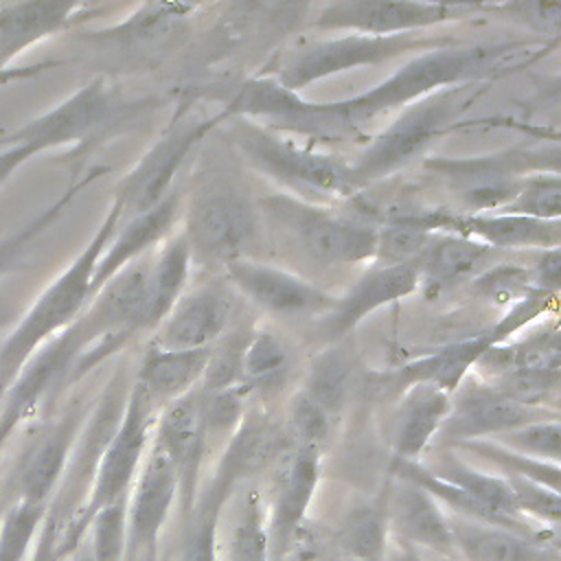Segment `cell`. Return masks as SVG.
Listing matches in <instances>:
<instances>
[{"label":"cell","instance_id":"6da1fadb","mask_svg":"<svg viewBox=\"0 0 561 561\" xmlns=\"http://www.w3.org/2000/svg\"><path fill=\"white\" fill-rule=\"evenodd\" d=\"M546 53V44L533 46L526 42H495V44H449L425 50L403 64L394 75L351 99L331 103L298 105L291 125L313 134H351L364 123L408 107L434 92L480 83L489 77L524 66Z\"/></svg>","mask_w":561,"mask_h":561},{"label":"cell","instance_id":"7a4b0ae2","mask_svg":"<svg viewBox=\"0 0 561 561\" xmlns=\"http://www.w3.org/2000/svg\"><path fill=\"white\" fill-rule=\"evenodd\" d=\"M123 217V206L114 197L101 226L81 250V254L59 274L31 305L9 337L0 344V399L11 386L26 359L50 337L72 324L90 302V283L94 267L114 237Z\"/></svg>","mask_w":561,"mask_h":561},{"label":"cell","instance_id":"3957f363","mask_svg":"<svg viewBox=\"0 0 561 561\" xmlns=\"http://www.w3.org/2000/svg\"><path fill=\"white\" fill-rule=\"evenodd\" d=\"M153 412L156 405L147 390L134 381L129 386L121 421L96 462L88 497L55 541L57 561L70 557L81 546L90 519L103 506L129 495V489L149 449V432L156 423Z\"/></svg>","mask_w":561,"mask_h":561},{"label":"cell","instance_id":"277c9868","mask_svg":"<svg viewBox=\"0 0 561 561\" xmlns=\"http://www.w3.org/2000/svg\"><path fill=\"white\" fill-rule=\"evenodd\" d=\"M478 83L434 92L408 105L351 164L359 188L399 171L419 158L425 147L454 127L458 114L473 103Z\"/></svg>","mask_w":561,"mask_h":561},{"label":"cell","instance_id":"5b68a950","mask_svg":"<svg viewBox=\"0 0 561 561\" xmlns=\"http://www.w3.org/2000/svg\"><path fill=\"white\" fill-rule=\"evenodd\" d=\"M425 169L445 178L476 215L495 213L515 197L526 173H559V145L478 158H434Z\"/></svg>","mask_w":561,"mask_h":561},{"label":"cell","instance_id":"8992f818","mask_svg":"<svg viewBox=\"0 0 561 561\" xmlns=\"http://www.w3.org/2000/svg\"><path fill=\"white\" fill-rule=\"evenodd\" d=\"M230 136L245 160L259 171L294 186H309L329 195L359 193L351 164L331 153H318L274 136L248 118H226Z\"/></svg>","mask_w":561,"mask_h":561},{"label":"cell","instance_id":"52a82bcc","mask_svg":"<svg viewBox=\"0 0 561 561\" xmlns=\"http://www.w3.org/2000/svg\"><path fill=\"white\" fill-rule=\"evenodd\" d=\"M449 44L456 42L451 37H432L414 33L388 37L351 33L333 39H318L298 48L280 64L274 79L280 81L287 90L300 94V90L309 83L327 79L331 75L353 70L359 66H375L392 57H399L401 53H425Z\"/></svg>","mask_w":561,"mask_h":561},{"label":"cell","instance_id":"ba28073f","mask_svg":"<svg viewBox=\"0 0 561 561\" xmlns=\"http://www.w3.org/2000/svg\"><path fill=\"white\" fill-rule=\"evenodd\" d=\"M261 206L272 221L285 228L320 263L348 265L375 256L379 228L359 217L311 206L289 195L267 197Z\"/></svg>","mask_w":561,"mask_h":561},{"label":"cell","instance_id":"9c48e42d","mask_svg":"<svg viewBox=\"0 0 561 561\" xmlns=\"http://www.w3.org/2000/svg\"><path fill=\"white\" fill-rule=\"evenodd\" d=\"M182 234L193 259L230 263L254 241L256 210L230 182H210L193 195Z\"/></svg>","mask_w":561,"mask_h":561},{"label":"cell","instance_id":"30bf717a","mask_svg":"<svg viewBox=\"0 0 561 561\" xmlns=\"http://www.w3.org/2000/svg\"><path fill=\"white\" fill-rule=\"evenodd\" d=\"M224 121L221 114L213 118H202L182 110L156 145L138 160V164L123 178L114 197L123 206V217L129 219L147 213L160 204L169 193L173 178L182 162L188 158L193 147L213 129L215 123Z\"/></svg>","mask_w":561,"mask_h":561},{"label":"cell","instance_id":"8fae6325","mask_svg":"<svg viewBox=\"0 0 561 561\" xmlns=\"http://www.w3.org/2000/svg\"><path fill=\"white\" fill-rule=\"evenodd\" d=\"M118 110L121 101L114 88L103 77H96L46 114L11 131L2 142H31L39 151L79 145L112 125Z\"/></svg>","mask_w":561,"mask_h":561},{"label":"cell","instance_id":"7c38bea8","mask_svg":"<svg viewBox=\"0 0 561 561\" xmlns=\"http://www.w3.org/2000/svg\"><path fill=\"white\" fill-rule=\"evenodd\" d=\"M480 4L454 2H390V0H353L333 2L320 9L316 18L318 28L353 31L362 35H410L434 24L462 20L476 13Z\"/></svg>","mask_w":561,"mask_h":561},{"label":"cell","instance_id":"4fadbf2b","mask_svg":"<svg viewBox=\"0 0 561 561\" xmlns=\"http://www.w3.org/2000/svg\"><path fill=\"white\" fill-rule=\"evenodd\" d=\"M559 416L550 410H535L506 399L491 381L465 379L451 399L440 436L454 445L465 440L495 438L515 427Z\"/></svg>","mask_w":561,"mask_h":561},{"label":"cell","instance_id":"5bb4252c","mask_svg":"<svg viewBox=\"0 0 561 561\" xmlns=\"http://www.w3.org/2000/svg\"><path fill=\"white\" fill-rule=\"evenodd\" d=\"M180 493L169 458L151 443L127 495L125 561H145L156 554L158 535Z\"/></svg>","mask_w":561,"mask_h":561},{"label":"cell","instance_id":"9a60e30c","mask_svg":"<svg viewBox=\"0 0 561 561\" xmlns=\"http://www.w3.org/2000/svg\"><path fill=\"white\" fill-rule=\"evenodd\" d=\"M81 423L83 405L75 401L59 419L48 421L28 440L11 478L13 500H26L48 506L66 471L68 458L81 432Z\"/></svg>","mask_w":561,"mask_h":561},{"label":"cell","instance_id":"2e32d148","mask_svg":"<svg viewBox=\"0 0 561 561\" xmlns=\"http://www.w3.org/2000/svg\"><path fill=\"white\" fill-rule=\"evenodd\" d=\"M318 480H320L318 447L296 445L294 449L283 454V460L274 476L270 515L265 517L272 561H278L289 552L291 541L296 539L305 522L307 508L316 495Z\"/></svg>","mask_w":561,"mask_h":561},{"label":"cell","instance_id":"e0dca14e","mask_svg":"<svg viewBox=\"0 0 561 561\" xmlns=\"http://www.w3.org/2000/svg\"><path fill=\"white\" fill-rule=\"evenodd\" d=\"M383 506L388 530H392L403 546L419 552L456 557L449 517L425 489L394 476Z\"/></svg>","mask_w":561,"mask_h":561},{"label":"cell","instance_id":"ac0fdd59","mask_svg":"<svg viewBox=\"0 0 561 561\" xmlns=\"http://www.w3.org/2000/svg\"><path fill=\"white\" fill-rule=\"evenodd\" d=\"M230 280L261 309L276 316H305L322 313L333 307V298L307 283L305 278L285 270L237 259L226 263Z\"/></svg>","mask_w":561,"mask_h":561},{"label":"cell","instance_id":"d6986e66","mask_svg":"<svg viewBox=\"0 0 561 561\" xmlns=\"http://www.w3.org/2000/svg\"><path fill=\"white\" fill-rule=\"evenodd\" d=\"M173 465L180 482L182 506L191 511L195 497V482L206 449V432L199 412V390L167 403L162 416L156 423V436L151 440Z\"/></svg>","mask_w":561,"mask_h":561},{"label":"cell","instance_id":"ffe728a7","mask_svg":"<svg viewBox=\"0 0 561 561\" xmlns=\"http://www.w3.org/2000/svg\"><path fill=\"white\" fill-rule=\"evenodd\" d=\"M230 318V300L215 285H202L184 291L162 320L153 346L167 351L210 348L217 342Z\"/></svg>","mask_w":561,"mask_h":561},{"label":"cell","instance_id":"44dd1931","mask_svg":"<svg viewBox=\"0 0 561 561\" xmlns=\"http://www.w3.org/2000/svg\"><path fill=\"white\" fill-rule=\"evenodd\" d=\"M419 289L416 263L403 265H375L370 267L342 298L329 309L322 329L329 340H340L353 331L368 313L390 305Z\"/></svg>","mask_w":561,"mask_h":561},{"label":"cell","instance_id":"7402d4cb","mask_svg":"<svg viewBox=\"0 0 561 561\" xmlns=\"http://www.w3.org/2000/svg\"><path fill=\"white\" fill-rule=\"evenodd\" d=\"M447 517L460 561H561L557 537H535L456 515Z\"/></svg>","mask_w":561,"mask_h":561},{"label":"cell","instance_id":"603a6c76","mask_svg":"<svg viewBox=\"0 0 561 561\" xmlns=\"http://www.w3.org/2000/svg\"><path fill=\"white\" fill-rule=\"evenodd\" d=\"M178 208H180V195L171 191L160 204H156L147 213L129 219H121L123 226L118 224L114 237L110 239L105 252L101 254L94 267L92 283H90V300L107 280H112L121 270L138 261V256H142L151 245H156L169 234L178 217Z\"/></svg>","mask_w":561,"mask_h":561},{"label":"cell","instance_id":"cb8c5ba5","mask_svg":"<svg viewBox=\"0 0 561 561\" xmlns=\"http://www.w3.org/2000/svg\"><path fill=\"white\" fill-rule=\"evenodd\" d=\"M81 4H68V2H13L0 7V83L11 79L13 75H26L15 72L9 68V64L37 44L39 39H46L53 33L64 31L68 24L77 20L81 13Z\"/></svg>","mask_w":561,"mask_h":561},{"label":"cell","instance_id":"d4e9b609","mask_svg":"<svg viewBox=\"0 0 561 561\" xmlns=\"http://www.w3.org/2000/svg\"><path fill=\"white\" fill-rule=\"evenodd\" d=\"M425 469L432 476L440 478L443 482L462 491L469 500H473L478 506H482L486 513H491L493 517H497L506 526H511L519 533H526V535L557 537V530L535 528V526L528 524V519H524L517 513L513 491H511L508 482L502 476L480 471L473 465H469L467 460H462L460 456H456L454 451L440 454V458L434 465H427Z\"/></svg>","mask_w":561,"mask_h":561},{"label":"cell","instance_id":"484cf974","mask_svg":"<svg viewBox=\"0 0 561 561\" xmlns=\"http://www.w3.org/2000/svg\"><path fill=\"white\" fill-rule=\"evenodd\" d=\"M451 394L430 383H412L405 388L390 425L392 460L414 462L425 447L440 434L449 414Z\"/></svg>","mask_w":561,"mask_h":561},{"label":"cell","instance_id":"4316f807","mask_svg":"<svg viewBox=\"0 0 561 561\" xmlns=\"http://www.w3.org/2000/svg\"><path fill=\"white\" fill-rule=\"evenodd\" d=\"M443 232L462 234L476 239L489 248H539L552 250L561 245V224L543 221L522 215H502V213H469V215H449L443 221Z\"/></svg>","mask_w":561,"mask_h":561},{"label":"cell","instance_id":"83f0119b","mask_svg":"<svg viewBox=\"0 0 561 561\" xmlns=\"http://www.w3.org/2000/svg\"><path fill=\"white\" fill-rule=\"evenodd\" d=\"M493 254V248L476 239L454 232H438L434 243L416 263L419 287H423L427 296L443 294L484 272Z\"/></svg>","mask_w":561,"mask_h":561},{"label":"cell","instance_id":"f1b7e54d","mask_svg":"<svg viewBox=\"0 0 561 561\" xmlns=\"http://www.w3.org/2000/svg\"><path fill=\"white\" fill-rule=\"evenodd\" d=\"M283 449L280 430L263 414H248L241 419L239 427L232 432L228 447L215 469L213 484L224 495H230L232 489L250 473L261 469L265 462L276 458Z\"/></svg>","mask_w":561,"mask_h":561},{"label":"cell","instance_id":"f546056e","mask_svg":"<svg viewBox=\"0 0 561 561\" xmlns=\"http://www.w3.org/2000/svg\"><path fill=\"white\" fill-rule=\"evenodd\" d=\"M210 348L167 351L151 346L140 364L138 383L147 390L153 405L171 403L199 386Z\"/></svg>","mask_w":561,"mask_h":561},{"label":"cell","instance_id":"4dcf8cb0","mask_svg":"<svg viewBox=\"0 0 561 561\" xmlns=\"http://www.w3.org/2000/svg\"><path fill=\"white\" fill-rule=\"evenodd\" d=\"M191 263L193 256L184 234H175L162 243L151 261L140 329H151L169 316L171 307L184 294Z\"/></svg>","mask_w":561,"mask_h":561},{"label":"cell","instance_id":"1f68e13d","mask_svg":"<svg viewBox=\"0 0 561 561\" xmlns=\"http://www.w3.org/2000/svg\"><path fill=\"white\" fill-rule=\"evenodd\" d=\"M491 346H493V342H491L489 333L447 344L432 355H425L421 359L405 364L397 373L399 383H403V388H408L412 383H430V386H436V388L445 390L447 394H451L467 379V375L476 366L478 357Z\"/></svg>","mask_w":561,"mask_h":561},{"label":"cell","instance_id":"d6a6232c","mask_svg":"<svg viewBox=\"0 0 561 561\" xmlns=\"http://www.w3.org/2000/svg\"><path fill=\"white\" fill-rule=\"evenodd\" d=\"M337 557L348 561H383L388 543V522L383 502L353 506L333 535Z\"/></svg>","mask_w":561,"mask_h":561},{"label":"cell","instance_id":"836d02e7","mask_svg":"<svg viewBox=\"0 0 561 561\" xmlns=\"http://www.w3.org/2000/svg\"><path fill=\"white\" fill-rule=\"evenodd\" d=\"M291 373V351L274 331L250 333L243 353V388L270 397L278 392Z\"/></svg>","mask_w":561,"mask_h":561},{"label":"cell","instance_id":"e575fe53","mask_svg":"<svg viewBox=\"0 0 561 561\" xmlns=\"http://www.w3.org/2000/svg\"><path fill=\"white\" fill-rule=\"evenodd\" d=\"M353 359L348 348L335 344L318 353L307 368L302 390L313 403H318L329 416L337 414L351 392Z\"/></svg>","mask_w":561,"mask_h":561},{"label":"cell","instance_id":"d590c367","mask_svg":"<svg viewBox=\"0 0 561 561\" xmlns=\"http://www.w3.org/2000/svg\"><path fill=\"white\" fill-rule=\"evenodd\" d=\"M193 11L188 4H142L136 13H131L125 22L114 24L110 28H101L90 33L92 39L116 42V44H149L169 37V33H178L186 20V13Z\"/></svg>","mask_w":561,"mask_h":561},{"label":"cell","instance_id":"8d00e7d4","mask_svg":"<svg viewBox=\"0 0 561 561\" xmlns=\"http://www.w3.org/2000/svg\"><path fill=\"white\" fill-rule=\"evenodd\" d=\"M46 504L13 500L0 519V561H28L46 519Z\"/></svg>","mask_w":561,"mask_h":561},{"label":"cell","instance_id":"74e56055","mask_svg":"<svg viewBox=\"0 0 561 561\" xmlns=\"http://www.w3.org/2000/svg\"><path fill=\"white\" fill-rule=\"evenodd\" d=\"M454 447L467 449V451L480 456L482 460H489L493 467H497L504 473L502 478H526V480L543 484L552 491H559L561 469L554 462L528 458L524 454H517V451H513L500 443H491V440H465Z\"/></svg>","mask_w":561,"mask_h":561},{"label":"cell","instance_id":"f35d334b","mask_svg":"<svg viewBox=\"0 0 561 561\" xmlns=\"http://www.w3.org/2000/svg\"><path fill=\"white\" fill-rule=\"evenodd\" d=\"M559 370H526L513 368L497 377H493V386L511 401L535 408L557 412L559 401Z\"/></svg>","mask_w":561,"mask_h":561},{"label":"cell","instance_id":"ab89813d","mask_svg":"<svg viewBox=\"0 0 561 561\" xmlns=\"http://www.w3.org/2000/svg\"><path fill=\"white\" fill-rule=\"evenodd\" d=\"M96 175H99V171H90V173H85L83 178L75 180V182L61 193V197H57L50 206H46V208H44L39 215H35L28 224H24V226L15 228L13 232L0 237V276L7 274L9 270H13V267L18 265L20 256L24 254V250L64 213V208L68 206V202H70L90 180H94Z\"/></svg>","mask_w":561,"mask_h":561},{"label":"cell","instance_id":"60d3db41","mask_svg":"<svg viewBox=\"0 0 561 561\" xmlns=\"http://www.w3.org/2000/svg\"><path fill=\"white\" fill-rule=\"evenodd\" d=\"M226 497L206 486L199 500L191 506L193 517L186 530L182 561H217V526Z\"/></svg>","mask_w":561,"mask_h":561},{"label":"cell","instance_id":"b9f144b4","mask_svg":"<svg viewBox=\"0 0 561 561\" xmlns=\"http://www.w3.org/2000/svg\"><path fill=\"white\" fill-rule=\"evenodd\" d=\"M502 215H522L543 221H559L561 215V178L559 173H535L528 175L515 197L504 204Z\"/></svg>","mask_w":561,"mask_h":561},{"label":"cell","instance_id":"7bdbcfd3","mask_svg":"<svg viewBox=\"0 0 561 561\" xmlns=\"http://www.w3.org/2000/svg\"><path fill=\"white\" fill-rule=\"evenodd\" d=\"M377 228V248L373 256V261H377L375 265L419 263L438 237V232L414 224H390Z\"/></svg>","mask_w":561,"mask_h":561},{"label":"cell","instance_id":"ee69618b","mask_svg":"<svg viewBox=\"0 0 561 561\" xmlns=\"http://www.w3.org/2000/svg\"><path fill=\"white\" fill-rule=\"evenodd\" d=\"M226 561H272L265 511L256 493H252L230 533Z\"/></svg>","mask_w":561,"mask_h":561},{"label":"cell","instance_id":"f6af8a7d","mask_svg":"<svg viewBox=\"0 0 561 561\" xmlns=\"http://www.w3.org/2000/svg\"><path fill=\"white\" fill-rule=\"evenodd\" d=\"M221 342L210 348L206 370L199 381L202 392H215V390H226V388H237L243 386V353L250 340V331H234V333H224L219 337Z\"/></svg>","mask_w":561,"mask_h":561},{"label":"cell","instance_id":"bcb514c9","mask_svg":"<svg viewBox=\"0 0 561 561\" xmlns=\"http://www.w3.org/2000/svg\"><path fill=\"white\" fill-rule=\"evenodd\" d=\"M88 533H90L88 550L94 561H125L127 497L103 506L90 519Z\"/></svg>","mask_w":561,"mask_h":561},{"label":"cell","instance_id":"7dc6e473","mask_svg":"<svg viewBox=\"0 0 561 561\" xmlns=\"http://www.w3.org/2000/svg\"><path fill=\"white\" fill-rule=\"evenodd\" d=\"M533 289L530 267L513 263L491 265L471 278V291L495 305H513Z\"/></svg>","mask_w":561,"mask_h":561},{"label":"cell","instance_id":"c3c4849f","mask_svg":"<svg viewBox=\"0 0 561 561\" xmlns=\"http://www.w3.org/2000/svg\"><path fill=\"white\" fill-rule=\"evenodd\" d=\"M495 443H500L517 454H524L528 458L559 465V454H561L559 416L535 421V423L515 427L511 432H504V434L495 436Z\"/></svg>","mask_w":561,"mask_h":561},{"label":"cell","instance_id":"681fc988","mask_svg":"<svg viewBox=\"0 0 561 561\" xmlns=\"http://www.w3.org/2000/svg\"><path fill=\"white\" fill-rule=\"evenodd\" d=\"M245 394L248 392L243 386L215 390V392L199 390V412L204 421L206 440L210 436H226V434L232 436V432L239 427L241 419L245 416V410H243Z\"/></svg>","mask_w":561,"mask_h":561},{"label":"cell","instance_id":"f907efd6","mask_svg":"<svg viewBox=\"0 0 561 561\" xmlns=\"http://www.w3.org/2000/svg\"><path fill=\"white\" fill-rule=\"evenodd\" d=\"M513 491L517 513L526 519V515L546 522L550 530H557L561 517V500L559 491H552L543 484H537L526 478H504Z\"/></svg>","mask_w":561,"mask_h":561},{"label":"cell","instance_id":"816d5d0a","mask_svg":"<svg viewBox=\"0 0 561 561\" xmlns=\"http://www.w3.org/2000/svg\"><path fill=\"white\" fill-rule=\"evenodd\" d=\"M329 414L313 403L305 392H298L289 405V427L296 445L320 447L329 434Z\"/></svg>","mask_w":561,"mask_h":561},{"label":"cell","instance_id":"f5cc1de1","mask_svg":"<svg viewBox=\"0 0 561 561\" xmlns=\"http://www.w3.org/2000/svg\"><path fill=\"white\" fill-rule=\"evenodd\" d=\"M530 274H533V287L535 289L559 296V287H561V254H559V248L543 250L539 261L535 263V267H530Z\"/></svg>","mask_w":561,"mask_h":561},{"label":"cell","instance_id":"db71d44e","mask_svg":"<svg viewBox=\"0 0 561 561\" xmlns=\"http://www.w3.org/2000/svg\"><path fill=\"white\" fill-rule=\"evenodd\" d=\"M42 153L31 142H2L0 140V184L13 175L18 167H22L33 156Z\"/></svg>","mask_w":561,"mask_h":561},{"label":"cell","instance_id":"11a10c76","mask_svg":"<svg viewBox=\"0 0 561 561\" xmlns=\"http://www.w3.org/2000/svg\"><path fill=\"white\" fill-rule=\"evenodd\" d=\"M390 561H460L458 557H443V554H432V552H419L408 546H403Z\"/></svg>","mask_w":561,"mask_h":561},{"label":"cell","instance_id":"9f6ffc18","mask_svg":"<svg viewBox=\"0 0 561 561\" xmlns=\"http://www.w3.org/2000/svg\"><path fill=\"white\" fill-rule=\"evenodd\" d=\"M70 557H72V561H94L92 554H90V550H88V543H85V541H81V546H79Z\"/></svg>","mask_w":561,"mask_h":561},{"label":"cell","instance_id":"6f0895ef","mask_svg":"<svg viewBox=\"0 0 561 561\" xmlns=\"http://www.w3.org/2000/svg\"><path fill=\"white\" fill-rule=\"evenodd\" d=\"M145 561H156V554H153V557H149V559H145Z\"/></svg>","mask_w":561,"mask_h":561},{"label":"cell","instance_id":"680465c9","mask_svg":"<svg viewBox=\"0 0 561 561\" xmlns=\"http://www.w3.org/2000/svg\"><path fill=\"white\" fill-rule=\"evenodd\" d=\"M335 561H348V559H342V557H337V559H335Z\"/></svg>","mask_w":561,"mask_h":561},{"label":"cell","instance_id":"91938a15","mask_svg":"<svg viewBox=\"0 0 561 561\" xmlns=\"http://www.w3.org/2000/svg\"><path fill=\"white\" fill-rule=\"evenodd\" d=\"M0 327H2V320H0Z\"/></svg>","mask_w":561,"mask_h":561}]
</instances>
